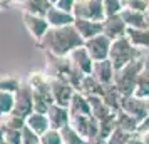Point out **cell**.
I'll return each instance as SVG.
<instances>
[{"label": "cell", "mask_w": 149, "mask_h": 144, "mask_svg": "<svg viewBox=\"0 0 149 144\" xmlns=\"http://www.w3.org/2000/svg\"><path fill=\"white\" fill-rule=\"evenodd\" d=\"M37 44L49 55L67 57L74 49L84 45V39L79 35L72 24V25H64V27H50L47 34L42 37V40Z\"/></svg>", "instance_id": "cell-1"}, {"label": "cell", "mask_w": 149, "mask_h": 144, "mask_svg": "<svg viewBox=\"0 0 149 144\" xmlns=\"http://www.w3.org/2000/svg\"><path fill=\"white\" fill-rule=\"evenodd\" d=\"M146 55L142 54L141 57H137L136 61L129 62L127 65L121 67L119 70H116L114 76V86L119 89L122 96H131L136 90V84H137V77L141 74V69L144 65Z\"/></svg>", "instance_id": "cell-2"}, {"label": "cell", "mask_w": 149, "mask_h": 144, "mask_svg": "<svg viewBox=\"0 0 149 144\" xmlns=\"http://www.w3.org/2000/svg\"><path fill=\"white\" fill-rule=\"evenodd\" d=\"M142 55V50H139L137 47H134L127 37H121L112 40L111 45V52H109V61L112 62L116 70H119L121 67L127 65L129 62L136 61L137 57Z\"/></svg>", "instance_id": "cell-3"}, {"label": "cell", "mask_w": 149, "mask_h": 144, "mask_svg": "<svg viewBox=\"0 0 149 144\" xmlns=\"http://www.w3.org/2000/svg\"><path fill=\"white\" fill-rule=\"evenodd\" d=\"M75 19H91V20H104V0H77L72 10Z\"/></svg>", "instance_id": "cell-4"}, {"label": "cell", "mask_w": 149, "mask_h": 144, "mask_svg": "<svg viewBox=\"0 0 149 144\" xmlns=\"http://www.w3.org/2000/svg\"><path fill=\"white\" fill-rule=\"evenodd\" d=\"M14 99L15 102H14L12 114L25 119L29 114L34 112V90H32L29 82H22L20 89L14 94Z\"/></svg>", "instance_id": "cell-5"}, {"label": "cell", "mask_w": 149, "mask_h": 144, "mask_svg": "<svg viewBox=\"0 0 149 144\" xmlns=\"http://www.w3.org/2000/svg\"><path fill=\"white\" fill-rule=\"evenodd\" d=\"M70 126L74 127L81 136H84L89 143H92L99 136V121L92 114L91 116H72Z\"/></svg>", "instance_id": "cell-6"}, {"label": "cell", "mask_w": 149, "mask_h": 144, "mask_svg": "<svg viewBox=\"0 0 149 144\" xmlns=\"http://www.w3.org/2000/svg\"><path fill=\"white\" fill-rule=\"evenodd\" d=\"M22 22H24V25L27 29V32L30 34V37L37 42H40L42 37L47 34L49 29H50L45 15H35V14L24 12L22 14Z\"/></svg>", "instance_id": "cell-7"}, {"label": "cell", "mask_w": 149, "mask_h": 144, "mask_svg": "<svg viewBox=\"0 0 149 144\" xmlns=\"http://www.w3.org/2000/svg\"><path fill=\"white\" fill-rule=\"evenodd\" d=\"M111 45H112V40L106 34L95 35V37H92V39H89V40L84 42V47L87 49V52L91 54V57H92L94 62L109 59Z\"/></svg>", "instance_id": "cell-8"}, {"label": "cell", "mask_w": 149, "mask_h": 144, "mask_svg": "<svg viewBox=\"0 0 149 144\" xmlns=\"http://www.w3.org/2000/svg\"><path fill=\"white\" fill-rule=\"evenodd\" d=\"M50 90H52L54 102L65 106V107H69V102H70L72 96L75 94L74 86L67 82L65 79H61V77H50Z\"/></svg>", "instance_id": "cell-9"}, {"label": "cell", "mask_w": 149, "mask_h": 144, "mask_svg": "<svg viewBox=\"0 0 149 144\" xmlns=\"http://www.w3.org/2000/svg\"><path fill=\"white\" fill-rule=\"evenodd\" d=\"M121 111L127 112V114H131V116H134L136 119H139L141 122L149 116L148 106H146V99H141V97L134 96V94L122 97Z\"/></svg>", "instance_id": "cell-10"}, {"label": "cell", "mask_w": 149, "mask_h": 144, "mask_svg": "<svg viewBox=\"0 0 149 144\" xmlns=\"http://www.w3.org/2000/svg\"><path fill=\"white\" fill-rule=\"evenodd\" d=\"M126 32H127V25L122 20L121 14L109 15V17H106L102 20V34H106L111 40L126 37Z\"/></svg>", "instance_id": "cell-11"}, {"label": "cell", "mask_w": 149, "mask_h": 144, "mask_svg": "<svg viewBox=\"0 0 149 144\" xmlns=\"http://www.w3.org/2000/svg\"><path fill=\"white\" fill-rule=\"evenodd\" d=\"M67 57H69V61L74 64V67L79 69L84 76H87V74H91V72H92L94 61H92L91 54L87 52V49L84 47V45L74 49V50L67 55Z\"/></svg>", "instance_id": "cell-12"}, {"label": "cell", "mask_w": 149, "mask_h": 144, "mask_svg": "<svg viewBox=\"0 0 149 144\" xmlns=\"http://www.w3.org/2000/svg\"><path fill=\"white\" fill-rule=\"evenodd\" d=\"M47 117L50 121V127L52 129H62L64 126L70 124V112L69 107L61 106V104H50V107L47 109Z\"/></svg>", "instance_id": "cell-13"}, {"label": "cell", "mask_w": 149, "mask_h": 144, "mask_svg": "<svg viewBox=\"0 0 149 144\" xmlns=\"http://www.w3.org/2000/svg\"><path fill=\"white\" fill-rule=\"evenodd\" d=\"M74 27L79 32L84 42L102 34V20H91V19H75Z\"/></svg>", "instance_id": "cell-14"}, {"label": "cell", "mask_w": 149, "mask_h": 144, "mask_svg": "<svg viewBox=\"0 0 149 144\" xmlns=\"http://www.w3.org/2000/svg\"><path fill=\"white\" fill-rule=\"evenodd\" d=\"M92 76L99 81L101 84H112L114 82V76H116V69L112 65V62L109 59H104V61H95L94 67H92Z\"/></svg>", "instance_id": "cell-15"}, {"label": "cell", "mask_w": 149, "mask_h": 144, "mask_svg": "<svg viewBox=\"0 0 149 144\" xmlns=\"http://www.w3.org/2000/svg\"><path fill=\"white\" fill-rule=\"evenodd\" d=\"M45 19H47L49 25L50 27H64V25H72L75 20V17L72 12H67V10H62L57 5H52L49 8V12L45 14Z\"/></svg>", "instance_id": "cell-16"}, {"label": "cell", "mask_w": 149, "mask_h": 144, "mask_svg": "<svg viewBox=\"0 0 149 144\" xmlns=\"http://www.w3.org/2000/svg\"><path fill=\"white\" fill-rule=\"evenodd\" d=\"M121 17H122V20L126 22L127 27H132V29H148L149 27V14L148 12L122 8Z\"/></svg>", "instance_id": "cell-17"}, {"label": "cell", "mask_w": 149, "mask_h": 144, "mask_svg": "<svg viewBox=\"0 0 149 144\" xmlns=\"http://www.w3.org/2000/svg\"><path fill=\"white\" fill-rule=\"evenodd\" d=\"M25 126H27L29 129H32L35 134H39L42 136L44 132H47L50 129V121H49V117L45 112H32V114H29L25 117Z\"/></svg>", "instance_id": "cell-18"}, {"label": "cell", "mask_w": 149, "mask_h": 144, "mask_svg": "<svg viewBox=\"0 0 149 144\" xmlns=\"http://www.w3.org/2000/svg\"><path fill=\"white\" fill-rule=\"evenodd\" d=\"M89 104H91V111H92V116L101 122V121H106L109 117H112L116 114L114 111L109 107L107 104L104 102V99L101 96H87Z\"/></svg>", "instance_id": "cell-19"}, {"label": "cell", "mask_w": 149, "mask_h": 144, "mask_svg": "<svg viewBox=\"0 0 149 144\" xmlns=\"http://www.w3.org/2000/svg\"><path fill=\"white\" fill-rule=\"evenodd\" d=\"M69 112H70V117L72 116H91L92 111H91L89 99L84 94H81L79 90H75V94L72 96L70 102H69Z\"/></svg>", "instance_id": "cell-20"}, {"label": "cell", "mask_w": 149, "mask_h": 144, "mask_svg": "<svg viewBox=\"0 0 149 144\" xmlns=\"http://www.w3.org/2000/svg\"><path fill=\"white\" fill-rule=\"evenodd\" d=\"M79 92L84 94V96H102V90H104V84H101L97 79H95L92 74H87V76L82 77L81 84H79Z\"/></svg>", "instance_id": "cell-21"}, {"label": "cell", "mask_w": 149, "mask_h": 144, "mask_svg": "<svg viewBox=\"0 0 149 144\" xmlns=\"http://www.w3.org/2000/svg\"><path fill=\"white\" fill-rule=\"evenodd\" d=\"M102 99H104V102L107 104L111 109L117 112V111H121V102H122V94L119 92V89L112 84H106L104 86V90H102Z\"/></svg>", "instance_id": "cell-22"}, {"label": "cell", "mask_w": 149, "mask_h": 144, "mask_svg": "<svg viewBox=\"0 0 149 144\" xmlns=\"http://www.w3.org/2000/svg\"><path fill=\"white\" fill-rule=\"evenodd\" d=\"M126 37H127L129 42H131L134 47H137L139 50L149 49V27L148 29H132V27H127Z\"/></svg>", "instance_id": "cell-23"}, {"label": "cell", "mask_w": 149, "mask_h": 144, "mask_svg": "<svg viewBox=\"0 0 149 144\" xmlns=\"http://www.w3.org/2000/svg\"><path fill=\"white\" fill-rule=\"evenodd\" d=\"M134 96L141 97V99H149V55H146V61H144V65L141 69V74L137 77Z\"/></svg>", "instance_id": "cell-24"}, {"label": "cell", "mask_w": 149, "mask_h": 144, "mask_svg": "<svg viewBox=\"0 0 149 144\" xmlns=\"http://www.w3.org/2000/svg\"><path fill=\"white\" fill-rule=\"evenodd\" d=\"M116 124H117L119 129H124V131H127V132H131V134H134L139 129L141 121L136 119L134 116L127 114V112H124V111H117L116 112Z\"/></svg>", "instance_id": "cell-25"}, {"label": "cell", "mask_w": 149, "mask_h": 144, "mask_svg": "<svg viewBox=\"0 0 149 144\" xmlns=\"http://www.w3.org/2000/svg\"><path fill=\"white\" fill-rule=\"evenodd\" d=\"M52 5H54V3H52L50 0H27V2L22 5V10L27 12V14L45 15Z\"/></svg>", "instance_id": "cell-26"}, {"label": "cell", "mask_w": 149, "mask_h": 144, "mask_svg": "<svg viewBox=\"0 0 149 144\" xmlns=\"http://www.w3.org/2000/svg\"><path fill=\"white\" fill-rule=\"evenodd\" d=\"M61 131V134H62V141H64V144H91L86 139L84 136H81L77 131L70 126V124H67V126H64Z\"/></svg>", "instance_id": "cell-27"}, {"label": "cell", "mask_w": 149, "mask_h": 144, "mask_svg": "<svg viewBox=\"0 0 149 144\" xmlns=\"http://www.w3.org/2000/svg\"><path fill=\"white\" fill-rule=\"evenodd\" d=\"M20 86H22V81H19L15 76H10V74H2L0 76V90L15 94L20 89Z\"/></svg>", "instance_id": "cell-28"}, {"label": "cell", "mask_w": 149, "mask_h": 144, "mask_svg": "<svg viewBox=\"0 0 149 144\" xmlns=\"http://www.w3.org/2000/svg\"><path fill=\"white\" fill-rule=\"evenodd\" d=\"M14 102H15V99H14V94L12 92L0 90V121L12 112Z\"/></svg>", "instance_id": "cell-29"}, {"label": "cell", "mask_w": 149, "mask_h": 144, "mask_svg": "<svg viewBox=\"0 0 149 144\" xmlns=\"http://www.w3.org/2000/svg\"><path fill=\"white\" fill-rule=\"evenodd\" d=\"M116 127H117V124H116V114L112 117L106 119V121H101V122H99V136H97V139L107 141L109 136L114 132Z\"/></svg>", "instance_id": "cell-30"}, {"label": "cell", "mask_w": 149, "mask_h": 144, "mask_svg": "<svg viewBox=\"0 0 149 144\" xmlns=\"http://www.w3.org/2000/svg\"><path fill=\"white\" fill-rule=\"evenodd\" d=\"M0 122L3 124L5 127H10V129H24L25 127V119L20 116H15V114H8V116H5Z\"/></svg>", "instance_id": "cell-31"}, {"label": "cell", "mask_w": 149, "mask_h": 144, "mask_svg": "<svg viewBox=\"0 0 149 144\" xmlns=\"http://www.w3.org/2000/svg\"><path fill=\"white\" fill-rule=\"evenodd\" d=\"M40 144H64L61 131L50 127L47 132H44V134L40 136Z\"/></svg>", "instance_id": "cell-32"}, {"label": "cell", "mask_w": 149, "mask_h": 144, "mask_svg": "<svg viewBox=\"0 0 149 144\" xmlns=\"http://www.w3.org/2000/svg\"><path fill=\"white\" fill-rule=\"evenodd\" d=\"M131 132H127V131H124V129H119V127H116L114 132L109 136L107 139V143L109 144H127L129 143V139H131Z\"/></svg>", "instance_id": "cell-33"}, {"label": "cell", "mask_w": 149, "mask_h": 144, "mask_svg": "<svg viewBox=\"0 0 149 144\" xmlns=\"http://www.w3.org/2000/svg\"><path fill=\"white\" fill-rule=\"evenodd\" d=\"M3 141L7 144H22V129H10L3 126Z\"/></svg>", "instance_id": "cell-34"}, {"label": "cell", "mask_w": 149, "mask_h": 144, "mask_svg": "<svg viewBox=\"0 0 149 144\" xmlns=\"http://www.w3.org/2000/svg\"><path fill=\"white\" fill-rule=\"evenodd\" d=\"M122 7L139 12H149V0H121Z\"/></svg>", "instance_id": "cell-35"}, {"label": "cell", "mask_w": 149, "mask_h": 144, "mask_svg": "<svg viewBox=\"0 0 149 144\" xmlns=\"http://www.w3.org/2000/svg\"><path fill=\"white\" fill-rule=\"evenodd\" d=\"M122 2L121 0H104V10H106V17L109 15H117L122 10Z\"/></svg>", "instance_id": "cell-36"}, {"label": "cell", "mask_w": 149, "mask_h": 144, "mask_svg": "<svg viewBox=\"0 0 149 144\" xmlns=\"http://www.w3.org/2000/svg\"><path fill=\"white\" fill-rule=\"evenodd\" d=\"M22 144H40V136L25 126L22 129Z\"/></svg>", "instance_id": "cell-37"}, {"label": "cell", "mask_w": 149, "mask_h": 144, "mask_svg": "<svg viewBox=\"0 0 149 144\" xmlns=\"http://www.w3.org/2000/svg\"><path fill=\"white\" fill-rule=\"evenodd\" d=\"M77 0H57L55 2V5L59 8H62V10H67V12H72L74 10V5Z\"/></svg>", "instance_id": "cell-38"}, {"label": "cell", "mask_w": 149, "mask_h": 144, "mask_svg": "<svg viewBox=\"0 0 149 144\" xmlns=\"http://www.w3.org/2000/svg\"><path fill=\"white\" fill-rule=\"evenodd\" d=\"M127 144H144V141H142V137L139 132H134L132 136H131V139H129Z\"/></svg>", "instance_id": "cell-39"}, {"label": "cell", "mask_w": 149, "mask_h": 144, "mask_svg": "<svg viewBox=\"0 0 149 144\" xmlns=\"http://www.w3.org/2000/svg\"><path fill=\"white\" fill-rule=\"evenodd\" d=\"M141 137H142V141H144V144H149V131L141 132Z\"/></svg>", "instance_id": "cell-40"}, {"label": "cell", "mask_w": 149, "mask_h": 144, "mask_svg": "<svg viewBox=\"0 0 149 144\" xmlns=\"http://www.w3.org/2000/svg\"><path fill=\"white\" fill-rule=\"evenodd\" d=\"M91 144H109V143L107 141H104V139H94Z\"/></svg>", "instance_id": "cell-41"}, {"label": "cell", "mask_w": 149, "mask_h": 144, "mask_svg": "<svg viewBox=\"0 0 149 144\" xmlns=\"http://www.w3.org/2000/svg\"><path fill=\"white\" fill-rule=\"evenodd\" d=\"M27 0H10V3H19V5H24Z\"/></svg>", "instance_id": "cell-42"}, {"label": "cell", "mask_w": 149, "mask_h": 144, "mask_svg": "<svg viewBox=\"0 0 149 144\" xmlns=\"http://www.w3.org/2000/svg\"><path fill=\"white\" fill-rule=\"evenodd\" d=\"M0 141H3V124L0 122Z\"/></svg>", "instance_id": "cell-43"}, {"label": "cell", "mask_w": 149, "mask_h": 144, "mask_svg": "<svg viewBox=\"0 0 149 144\" xmlns=\"http://www.w3.org/2000/svg\"><path fill=\"white\" fill-rule=\"evenodd\" d=\"M0 2H2V3H5V5H8V3H10V0H0Z\"/></svg>", "instance_id": "cell-44"}, {"label": "cell", "mask_w": 149, "mask_h": 144, "mask_svg": "<svg viewBox=\"0 0 149 144\" xmlns=\"http://www.w3.org/2000/svg\"><path fill=\"white\" fill-rule=\"evenodd\" d=\"M3 7H7V5H5V3H2V2H0V10H2V8Z\"/></svg>", "instance_id": "cell-45"}, {"label": "cell", "mask_w": 149, "mask_h": 144, "mask_svg": "<svg viewBox=\"0 0 149 144\" xmlns=\"http://www.w3.org/2000/svg\"><path fill=\"white\" fill-rule=\"evenodd\" d=\"M146 106H148V112H149V99H146Z\"/></svg>", "instance_id": "cell-46"}, {"label": "cell", "mask_w": 149, "mask_h": 144, "mask_svg": "<svg viewBox=\"0 0 149 144\" xmlns=\"http://www.w3.org/2000/svg\"><path fill=\"white\" fill-rule=\"evenodd\" d=\"M50 2H52V3H54V5H55V2H57V0H50Z\"/></svg>", "instance_id": "cell-47"}, {"label": "cell", "mask_w": 149, "mask_h": 144, "mask_svg": "<svg viewBox=\"0 0 149 144\" xmlns=\"http://www.w3.org/2000/svg\"><path fill=\"white\" fill-rule=\"evenodd\" d=\"M0 144H7V143H5V141H0Z\"/></svg>", "instance_id": "cell-48"}]
</instances>
